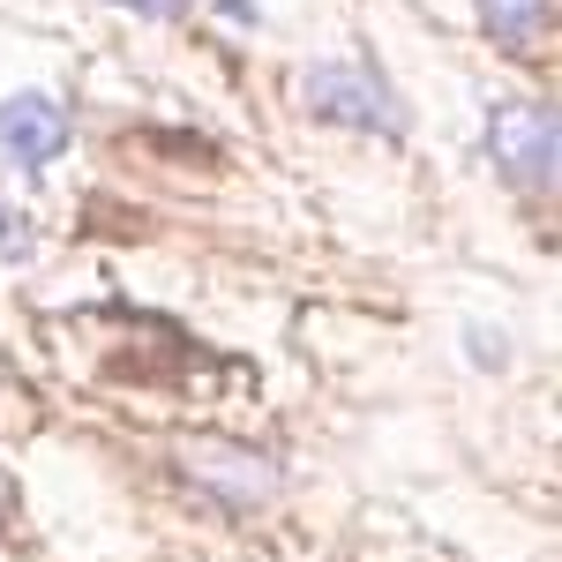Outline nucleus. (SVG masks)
<instances>
[{"label":"nucleus","instance_id":"nucleus-1","mask_svg":"<svg viewBox=\"0 0 562 562\" xmlns=\"http://www.w3.org/2000/svg\"><path fill=\"white\" fill-rule=\"evenodd\" d=\"M301 105L323 121V128H352V135H397L413 128L405 98L368 68V60H315L301 76Z\"/></svg>","mask_w":562,"mask_h":562},{"label":"nucleus","instance_id":"nucleus-2","mask_svg":"<svg viewBox=\"0 0 562 562\" xmlns=\"http://www.w3.org/2000/svg\"><path fill=\"white\" fill-rule=\"evenodd\" d=\"M487 158L495 173L525 188V195H548L555 188V113L548 105H495L487 121Z\"/></svg>","mask_w":562,"mask_h":562},{"label":"nucleus","instance_id":"nucleus-3","mask_svg":"<svg viewBox=\"0 0 562 562\" xmlns=\"http://www.w3.org/2000/svg\"><path fill=\"white\" fill-rule=\"evenodd\" d=\"M180 473L195 480L211 503H225V510H256V503L278 495V465L256 458V450H240V442H188Z\"/></svg>","mask_w":562,"mask_h":562},{"label":"nucleus","instance_id":"nucleus-4","mask_svg":"<svg viewBox=\"0 0 562 562\" xmlns=\"http://www.w3.org/2000/svg\"><path fill=\"white\" fill-rule=\"evenodd\" d=\"M60 150H68V113H60V98H45V90L0 98V158H8V166L45 173Z\"/></svg>","mask_w":562,"mask_h":562},{"label":"nucleus","instance_id":"nucleus-5","mask_svg":"<svg viewBox=\"0 0 562 562\" xmlns=\"http://www.w3.org/2000/svg\"><path fill=\"white\" fill-rule=\"evenodd\" d=\"M548 15H555V0H480V31L495 45H510V53H525V45L540 38Z\"/></svg>","mask_w":562,"mask_h":562},{"label":"nucleus","instance_id":"nucleus-6","mask_svg":"<svg viewBox=\"0 0 562 562\" xmlns=\"http://www.w3.org/2000/svg\"><path fill=\"white\" fill-rule=\"evenodd\" d=\"M31 248H38V225H31V211H15V203L0 195V262H31Z\"/></svg>","mask_w":562,"mask_h":562},{"label":"nucleus","instance_id":"nucleus-7","mask_svg":"<svg viewBox=\"0 0 562 562\" xmlns=\"http://www.w3.org/2000/svg\"><path fill=\"white\" fill-rule=\"evenodd\" d=\"M113 8H128V15H150V23H173V15H188V0H113Z\"/></svg>","mask_w":562,"mask_h":562},{"label":"nucleus","instance_id":"nucleus-8","mask_svg":"<svg viewBox=\"0 0 562 562\" xmlns=\"http://www.w3.org/2000/svg\"><path fill=\"white\" fill-rule=\"evenodd\" d=\"M473 360H480V368H495V360H503V338H495V330H473Z\"/></svg>","mask_w":562,"mask_h":562},{"label":"nucleus","instance_id":"nucleus-9","mask_svg":"<svg viewBox=\"0 0 562 562\" xmlns=\"http://www.w3.org/2000/svg\"><path fill=\"white\" fill-rule=\"evenodd\" d=\"M217 15H225V23H240V31H248V23H256V0H217Z\"/></svg>","mask_w":562,"mask_h":562},{"label":"nucleus","instance_id":"nucleus-10","mask_svg":"<svg viewBox=\"0 0 562 562\" xmlns=\"http://www.w3.org/2000/svg\"><path fill=\"white\" fill-rule=\"evenodd\" d=\"M0 510H8V480H0Z\"/></svg>","mask_w":562,"mask_h":562},{"label":"nucleus","instance_id":"nucleus-11","mask_svg":"<svg viewBox=\"0 0 562 562\" xmlns=\"http://www.w3.org/2000/svg\"><path fill=\"white\" fill-rule=\"evenodd\" d=\"M0 368H8V360H0Z\"/></svg>","mask_w":562,"mask_h":562}]
</instances>
